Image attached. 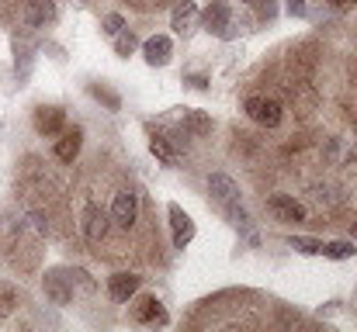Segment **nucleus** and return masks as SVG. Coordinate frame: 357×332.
<instances>
[{
	"instance_id": "nucleus-1",
	"label": "nucleus",
	"mask_w": 357,
	"mask_h": 332,
	"mask_svg": "<svg viewBox=\"0 0 357 332\" xmlns=\"http://www.w3.org/2000/svg\"><path fill=\"white\" fill-rule=\"evenodd\" d=\"M208 194L215 198V205L226 212V219L239 225V228H246L250 225V215H246V208L239 205V187L233 177H226V173H212L208 177Z\"/></svg>"
},
{
	"instance_id": "nucleus-2",
	"label": "nucleus",
	"mask_w": 357,
	"mask_h": 332,
	"mask_svg": "<svg viewBox=\"0 0 357 332\" xmlns=\"http://www.w3.org/2000/svg\"><path fill=\"white\" fill-rule=\"evenodd\" d=\"M42 287H45V298L52 305H70L73 301V277H66L63 270H49L42 277Z\"/></svg>"
},
{
	"instance_id": "nucleus-3",
	"label": "nucleus",
	"mask_w": 357,
	"mask_h": 332,
	"mask_svg": "<svg viewBox=\"0 0 357 332\" xmlns=\"http://www.w3.org/2000/svg\"><path fill=\"white\" fill-rule=\"evenodd\" d=\"M108 219L115 221L119 228H132L135 219H139V194H132V191H119L115 194V201H112V215Z\"/></svg>"
},
{
	"instance_id": "nucleus-4",
	"label": "nucleus",
	"mask_w": 357,
	"mask_h": 332,
	"mask_svg": "<svg viewBox=\"0 0 357 332\" xmlns=\"http://www.w3.org/2000/svg\"><path fill=\"white\" fill-rule=\"evenodd\" d=\"M246 114L257 125H264V128H278L281 125V104L271 101V97H250L246 101Z\"/></svg>"
},
{
	"instance_id": "nucleus-5",
	"label": "nucleus",
	"mask_w": 357,
	"mask_h": 332,
	"mask_svg": "<svg viewBox=\"0 0 357 332\" xmlns=\"http://www.w3.org/2000/svg\"><path fill=\"white\" fill-rule=\"evenodd\" d=\"M167 215H170V232H174V249H184L195 239V221L181 205H170Z\"/></svg>"
},
{
	"instance_id": "nucleus-6",
	"label": "nucleus",
	"mask_w": 357,
	"mask_h": 332,
	"mask_svg": "<svg viewBox=\"0 0 357 332\" xmlns=\"http://www.w3.org/2000/svg\"><path fill=\"white\" fill-rule=\"evenodd\" d=\"M202 21H205V28L208 31H215V35H222V38H229L233 31H229V7H226V0H212L208 3V10L202 14Z\"/></svg>"
},
{
	"instance_id": "nucleus-7",
	"label": "nucleus",
	"mask_w": 357,
	"mask_h": 332,
	"mask_svg": "<svg viewBox=\"0 0 357 332\" xmlns=\"http://www.w3.org/2000/svg\"><path fill=\"white\" fill-rule=\"evenodd\" d=\"M63 125H66L63 108H52V104H49V108H45V104H42V108H35V132H38V135H45V139H49V135L63 132Z\"/></svg>"
},
{
	"instance_id": "nucleus-8",
	"label": "nucleus",
	"mask_w": 357,
	"mask_h": 332,
	"mask_svg": "<svg viewBox=\"0 0 357 332\" xmlns=\"http://www.w3.org/2000/svg\"><path fill=\"white\" fill-rule=\"evenodd\" d=\"M142 56H146L149 66H167L170 56H174V45H170L167 35H153V38L142 42Z\"/></svg>"
},
{
	"instance_id": "nucleus-9",
	"label": "nucleus",
	"mask_w": 357,
	"mask_h": 332,
	"mask_svg": "<svg viewBox=\"0 0 357 332\" xmlns=\"http://www.w3.org/2000/svg\"><path fill=\"white\" fill-rule=\"evenodd\" d=\"M105 232H108V212L98 208V205H91V208L84 212V239L98 246V242L105 239Z\"/></svg>"
},
{
	"instance_id": "nucleus-10",
	"label": "nucleus",
	"mask_w": 357,
	"mask_h": 332,
	"mask_svg": "<svg viewBox=\"0 0 357 332\" xmlns=\"http://www.w3.org/2000/svg\"><path fill=\"white\" fill-rule=\"evenodd\" d=\"M80 145H84V132H80L77 125L66 128L63 139H56V159H59V163H73V159L80 156Z\"/></svg>"
},
{
	"instance_id": "nucleus-11",
	"label": "nucleus",
	"mask_w": 357,
	"mask_h": 332,
	"mask_svg": "<svg viewBox=\"0 0 357 332\" xmlns=\"http://www.w3.org/2000/svg\"><path fill=\"white\" fill-rule=\"evenodd\" d=\"M195 17H198V7L195 0H174V10H170V28L177 35H188L195 28Z\"/></svg>"
},
{
	"instance_id": "nucleus-12",
	"label": "nucleus",
	"mask_w": 357,
	"mask_h": 332,
	"mask_svg": "<svg viewBox=\"0 0 357 332\" xmlns=\"http://www.w3.org/2000/svg\"><path fill=\"white\" fill-rule=\"evenodd\" d=\"M267 208L281 221H305V208H302L295 198H288V194H274V198L267 201Z\"/></svg>"
},
{
	"instance_id": "nucleus-13",
	"label": "nucleus",
	"mask_w": 357,
	"mask_h": 332,
	"mask_svg": "<svg viewBox=\"0 0 357 332\" xmlns=\"http://www.w3.org/2000/svg\"><path fill=\"white\" fill-rule=\"evenodd\" d=\"M139 291V274H112L108 277V294L115 301H128Z\"/></svg>"
},
{
	"instance_id": "nucleus-14",
	"label": "nucleus",
	"mask_w": 357,
	"mask_h": 332,
	"mask_svg": "<svg viewBox=\"0 0 357 332\" xmlns=\"http://www.w3.org/2000/svg\"><path fill=\"white\" fill-rule=\"evenodd\" d=\"M132 319H135V322H160V326H167V315H163V308H160V301H156L153 294H146V298L135 301Z\"/></svg>"
},
{
	"instance_id": "nucleus-15",
	"label": "nucleus",
	"mask_w": 357,
	"mask_h": 332,
	"mask_svg": "<svg viewBox=\"0 0 357 332\" xmlns=\"http://www.w3.org/2000/svg\"><path fill=\"white\" fill-rule=\"evenodd\" d=\"M149 149H153V156H160L167 166H177V163H181V152L170 145V139H167L163 132H153V135H149Z\"/></svg>"
},
{
	"instance_id": "nucleus-16",
	"label": "nucleus",
	"mask_w": 357,
	"mask_h": 332,
	"mask_svg": "<svg viewBox=\"0 0 357 332\" xmlns=\"http://www.w3.org/2000/svg\"><path fill=\"white\" fill-rule=\"evenodd\" d=\"M24 17H28L31 28H42V24H49V21L56 17V7H52V0H31Z\"/></svg>"
},
{
	"instance_id": "nucleus-17",
	"label": "nucleus",
	"mask_w": 357,
	"mask_h": 332,
	"mask_svg": "<svg viewBox=\"0 0 357 332\" xmlns=\"http://www.w3.org/2000/svg\"><path fill=\"white\" fill-rule=\"evenodd\" d=\"M184 128H188L191 135H208V132H212V118H208L205 111L184 108Z\"/></svg>"
},
{
	"instance_id": "nucleus-18",
	"label": "nucleus",
	"mask_w": 357,
	"mask_h": 332,
	"mask_svg": "<svg viewBox=\"0 0 357 332\" xmlns=\"http://www.w3.org/2000/svg\"><path fill=\"white\" fill-rule=\"evenodd\" d=\"M87 94H91L94 101H101V104H105L108 111H119L121 108V97H119V94H115V90H108V87H101V84H91V87H87Z\"/></svg>"
},
{
	"instance_id": "nucleus-19",
	"label": "nucleus",
	"mask_w": 357,
	"mask_h": 332,
	"mask_svg": "<svg viewBox=\"0 0 357 332\" xmlns=\"http://www.w3.org/2000/svg\"><path fill=\"white\" fill-rule=\"evenodd\" d=\"M357 249H354V242H323V256H330V260H351Z\"/></svg>"
},
{
	"instance_id": "nucleus-20",
	"label": "nucleus",
	"mask_w": 357,
	"mask_h": 332,
	"mask_svg": "<svg viewBox=\"0 0 357 332\" xmlns=\"http://www.w3.org/2000/svg\"><path fill=\"white\" fill-rule=\"evenodd\" d=\"M288 242H291V249H298V253H309V256H323V242H319V239H305V235H291Z\"/></svg>"
},
{
	"instance_id": "nucleus-21",
	"label": "nucleus",
	"mask_w": 357,
	"mask_h": 332,
	"mask_svg": "<svg viewBox=\"0 0 357 332\" xmlns=\"http://www.w3.org/2000/svg\"><path fill=\"white\" fill-rule=\"evenodd\" d=\"M135 45H139V38H135L132 31H125V28H121L119 35H115V52H119L121 59H128V56L135 52Z\"/></svg>"
},
{
	"instance_id": "nucleus-22",
	"label": "nucleus",
	"mask_w": 357,
	"mask_h": 332,
	"mask_svg": "<svg viewBox=\"0 0 357 332\" xmlns=\"http://www.w3.org/2000/svg\"><path fill=\"white\" fill-rule=\"evenodd\" d=\"M14 308H17V291L7 287V284H0V319L14 315Z\"/></svg>"
},
{
	"instance_id": "nucleus-23",
	"label": "nucleus",
	"mask_w": 357,
	"mask_h": 332,
	"mask_svg": "<svg viewBox=\"0 0 357 332\" xmlns=\"http://www.w3.org/2000/svg\"><path fill=\"white\" fill-rule=\"evenodd\" d=\"M312 201H316L319 208H323V205L330 208V205H337L340 198H333V187H312Z\"/></svg>"
},
{
	"instance_id": "nucleus-24",
	"label": "nucleus",
	"mask_w": 357,
	"mask_h": 332,
	"mask_svg": "<svg viewBox=\"0 0 357 332\" xmlns=\"http://www.w3.org/2000/svg\"><path fill=\"white\" fill-rule=\"evenodd\" d=\"M101 28H105V35H112V38H115L121 28H125V17H121V14H108V17L101 21Z\"/></svg>"
},
{
	"instance_id": "nucleus-25",
	"label": "nucleus",
	"mask_w": 357,
	"mask_h": 332,
	"mask_svg": "<svg viewBox=\"0 0 357 332\" xmlns=\"http://www.w3.org/2000/svg\"><path fill=\"white\" fill-rule=\"evenodd\" d=\"M288 14L291 17H302L305 14V0H288Z\"/></svg>"
},
{
	"instance_id": "nucleus-26",
	"label": "nucleus",
	"mask_w": 357,
	"mask_h": 332,
	"mask_svg": "<svg viewBox=\"0 0 357 332\" xmlns=\"http://www.w3.org/2000/svg\"><path fill=\"white\" fill-rule=\"evenodd\" d=\"M188 84H191L195 90H205V87H208V80H205V77H188Z\"/></svg>"
},
{
	"instance_id": "nucleus-27",
	"label": "nucleus",
	"mask_w": 357,
	"mask_h": 332,
	"mask_svg": "<svg viewBox=\"0 0 357 332\" xmlns=\"http://www.w3.org/2000/svg\"><path fill=\"white\" fill-rule=\"evenodd\" d=\"M260 14H264V17H271V14H274V3H271V0H264V3H260Z\"/></svg>"
},
{
	"instance_id": "nucleus-28",
	"label": "nucleus",
	"mask_w": 357,
	"mask_h": 332,
	"mask_svg": "<svg viewBox=\"0 0 357 332\" xmlns=\"http://www.w3.org/2000/svg\"><path fill=\"white\" fill-rule=\"evenodd\" d=\"M330 3H337V7H347V3H354V0H330Z\"/></svg>"
},
{
	"instance_id": "nucleus-29",
	"label": "nucleus",
	"mask_w": 357,
	"mask_h": 332,
	"mask_svg": "<svg viewBox=\"0 0 357 332\" xmlns=\"http://www.w3.org/2000/svg\"><path fill=\"white\" fill-rule=\"evenodd\" d=\"M354 235H357V221H354Z\"/></svg>"
}]
</instances>
